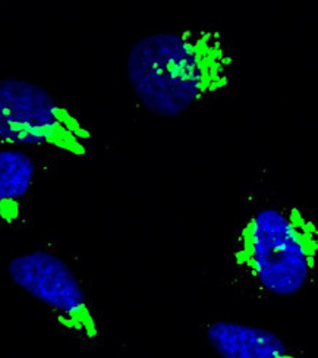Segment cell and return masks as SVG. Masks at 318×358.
Instances as JSON below:
<instances>
[{
  "label": "cell",
  "instance_id": "6da1fadb",
  "mask_svg": "<svg viewBox=\"0 0 318 358\" xmlns=\"http://www.w3.org/2000/svg\"><path fill=\"white\" fill-rule=\"evenodd\" d=\"M235 66L231 41L205 25L136 40L127 56V78L145 110L176 119L232 93Z\"/></svg>",
  "mask_w": 318,
  "mask_h": 358
},
{
  "label": "cell",
  "instance_id": "7a4b0ae2",
  "mask_svg": "<svg viewBox=\"0 0 318 358\" xmlns=\"http://www.w3.org/2000/svg\"><path fill=\"white\" fill-rule=\"evenodd\" d=\"M318 276L315 217L295 203H256L240 219L229 248V285L255 300L307 292Z\"/></svg>",
  "mask_w": 318,
  "mask_h": 358
},
{
  "label": "cell",
  "instance_id": "3957f363",
  "mask_svg": "<svg viewBox=\"0 0 318 358\" xmlns=\"http://www.w3.org/2000/svg\"><path fill=\"white\" fill-rule=\"evenodd\" d=\"M93 143L91 127L48 88L22 78L0 80V144L87 157Z\"/></svg>",
  "mask_w": 318,
  "mask_h": 358
},
{
  "label": "cell",
  "instance_id": "277c9868",
  "mask_svg": "<svg viewBox=\"0 0 318 358\" xmlns=\"http://www.w3.org/2000/svg\"><path fill=\"white\" fill-rule=\"evenodd\" d=\"M6 273L15 287L36 300L55 329L82 347L104 341L100 313L69 263L49 250L13 256Z\"/></svg>",
  "mask_w": 318,
  "mask_h": 358
},
{
  "label": "cell",
  "instance_id": "5b68a950",
  "mask_svg": "<svg viewBox=\"0 0 318 358\" xmlns=\"http://www.w3.org/2000/svg\"><path fill=\"white\" fill-rule=\"evenodd\" d=\"M210 348L222 358H292L304 351L266 327L231 320H215L204 326Z\"/></svg>",
  "mask_w": 318,
  "mask_h": 358
},
{
  "label": "cell",
  "instance_id": "8992f818",
  "mask_svg": "<svg viewBox=\"0 0 318 358\" xmlns=\"http://www.w3.org/2000/svg\"><path fill=\"white\" fill-rule=\"evenodd\" d=\"M37 160L20 147L0 148V225L15 228L37 179Z\"/></svg>",
  "mask_w": 318,
  "mask_h": 358
}]
</instances>
